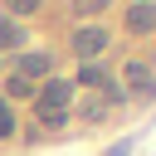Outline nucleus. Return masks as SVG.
Returning a JSON list of instances; mask_svg holds the SVG:
<instances>
[{
	"label": "nucleus",
	"mask_w": 156,
	"mask_h": 156,
	"mask_svg": "<svg viewBox=\"0 0 156 156\" xmlns=\"http://www.w3.org/2000/svg\"><path fill=\"white\" fill-rule=\"evenodd\" d=\"M102 156H132V141H117V146H107Z\"/></svg>",
	"instance_id": "obj_12"
},
{
	"label": "nucleus",
	"mask_w": 156,
	"mask_h": 156,
	"mask_svg": "<svg viewBox=\"0 0 156 156\" xmlns=\"http://www.w3.org/2000/svg\"><path fill=\"white\" fill-rule=\"evenodd\" d=\"M24 44V24H15L10 15H0V54L5 49H20Z\"/></svg>",
	"instance_id": "obj_7"
},
{
	"label": "nucleus",
	"mask_w": 156,
	"mask_h": 156,
	"mask_svg": "<svg viewBox=\"0 0 156 156\" xmlns=\"http://www.w3.org/2000/svg\"><path fill=\"white\" fill-rule=\"evenodd\" d=\"M34 88H39V83H29V78L10 73V78H5V102H10V98H34Z\"/></svg>",
	"instance_id": "obj_8"
},
{
	"label": "nucleus",
	"mask_w": 156,
	"mask_h": 156,
	"mask_svg": "<svg viewBox=\"0 0 156 156\" xmlns=\"http://www.w3.org/2000/svg\"><path fill=\"white\" fill-rule=\"evenodd\" d=\"M107 44H112V29L107 24H78L73 29V54L78 58H98Z\"/></svg>",
	"instance_id": "obj_3"
},
{
	"label": "nucleus",
	"mask_w": 156,
	"mask_h": 156,
	"mask_svg": "<svg viewBox=\"0 0 156 156\" xmlns=\"http://www.w3.org/2000/svg\"><path fill=\"white\" fill-rule=\"evenodd\" d=\"M68 98H73V83L68 78H44L34 88V107L39 112H68Z\"/></svg>",
	"instance_id": "obj_2"
},
{
	"label": "nucleus",
	"mask_w": 156,
	"mask_h": 156,
	"mask_svg": "<svg viewBox=\"0 0 156 156\" xmlns=\"http://www.w3.org/2000/svg\"><path fill=\"white\" fill-rule=\"evenodd\" d=\"M34 10H39L34 0H15V5H10V15H34Z\"/></svg>",
	"instance_id": "obj_11"
},
{
	"label": "nucleus",
	"mask_w": 156,
	"mask_h": 156,
	"mask_svg": "<svg viewBox=\"0 0 156 156\" xmlns=\"http://www.w3.org/2000/svg\"><path fill=\"white\" fill-rule=\"evenodd\" d=\"M122 98H132V102H151L156 98V73H151L146 58H127L122 63Z\"/></svg>",
	"instance_id": "obj_1"
},
{
	"label": "nucleus",
	"mask_w": 156,
	"mask_h": 156,
	"mask_svg": "<svg viewBox=\"0 0 156 156\" xmlns=\"http://www.w3.org/2000/svg\"><path fill=\"white\" fill-rule=\"evenodd\" d=\"M63 122H68V112H39V127H63ZM39 127H34V132H39Z\"/></svg>",
	"instance_id": "obj_10"
},
{
	"label": "nucleus",
	"mask_w": 156,
	"mask_h": 156,
	"mask_svg": "<svg viewBox=\"0 0 156 156\" xmlns=\"http://www.w3.org/2000/svg\"><path fill=\"white\" fill-rule=\"evenodd\" d=\"M15 136V112H10V102L0 98V141H10Z\"/></svg>",
	"instance_id": "obj_9"
},
{
	"label": "nucleus",
	"mask_w": 156,
	"mask_h": 156,
	"mask_svg": "<svg viewBox=\"0 0 156 156\" xmlns=\"http://www.w3.org/2000/svg\"><path fill=\"white\" fill-rule=\"evenodd\" d=\"M49 68H54V58L39 49V54H20L15 58V73L20 78H29V83H39V78H49Z\"/></svg>",
	"instance_id": "obj_5"
},
{
	"label": "nucleus",
	"mask_w": 156,
	"mask_h": 156,
	"mask_svg": "<svg viewBox=\"0 0 156 156\" xmlns=\"http://www.w3.org/2000/svg\"><path fill=\"white\" fill-rule=\"evenodd\" d=\"M0 68H5V54H0Z\"/></svg>",
	"instance_id": "obj_13"
},
{
	"label": "nucleus",
	"mask_w": 156,
	"mask_h": 156,
	"mask_svg": "<svg viewBox=\"0 0 156 156\" xmlns=\"http://www.w3.org/2000/svg\"><path fill=\"white\" fill-rule=\"evenodd\" d=\"M78 83H83V88H98V93L117 88V83H112V73H107L102 63H83V68H78Z\"/></svg>",
	"instance_id": "obj_6"
},
{
	"label": "nucleus",
	"mask_w": 156,
	"mask_h": 156,
	"mask_svg": "<svg viewBox=\"0 0 156 156\" xmlns=\"http://www.w3.org/2000/svg\"><path fill=\"white\" fill-rule=\"evenodd\" d=\"M122 20H127V29H132V34H156V5H146V0L127 5V10H122Z\"/></svg>",
	"instance_id": "obj_4"
}]
</instances>
